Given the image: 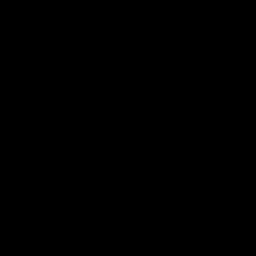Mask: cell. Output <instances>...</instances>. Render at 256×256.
Returning a JSON list of instances; mask_svg holds the SVG:
<instances>
[]
</instances>
